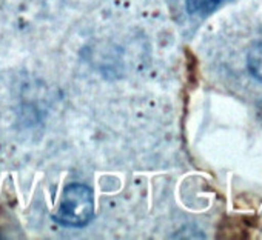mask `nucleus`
<instances>
[{
  "label": "nucleus",
  "mask_w": 262,
  "mask_h": 240,
  "mask_svg": "<svg viewBox=\"0 0 262 240\" xmlns=\"http://www.w3.org/2000/svg\"><path fill=\"white\" fill-rule=\"evenodd\" d=\"M94 215L93 191L80 183H71L63 189L59 211L54 220L70 228H82L91 222Z\"/></svg>",
  "instance_id": "1"
},
{
  "label": "nucleus",
  "mask_w": 262,
  "mask_h": 240,
  "mask_svg": "<svg viewBox=\"0 0 262 240\" xmlns=\"http://www.w3.org/2000/svg\"><path fill=\"white\" fill-rule=\"evenodd\" d=\"M247 66L251 76L262 83V40L254 42L247 54Z\"/></svg>",
  "instance_id": "2"
},
{
  "label": "nucleus",
  "mask_w": 262,
  "mask_h": 240,
  "mask_svg": "<svg viewBox=\"0 0 262 240\" xmlns=\"http://www.w3.org/2000/svg\"><path fill=\"white\" fill-rule=\"evenodd\" d=\"M222 0H187V10L190 14L205 16L211 13Z\"/></svg>",
  "instance_id": "3"
}]
</instances>
